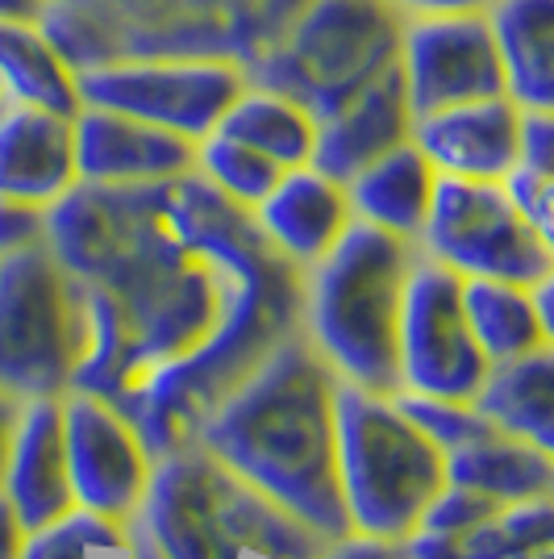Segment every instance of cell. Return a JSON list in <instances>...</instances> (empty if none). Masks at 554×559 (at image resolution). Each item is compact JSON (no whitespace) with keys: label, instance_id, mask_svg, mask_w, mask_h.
Wrapping results in <instances>:
<instances>
[{"label":"cell","instance_id":"6da1fadb","mask_svg":"<svg viewBox=\"0 0 554 559\" xmlns=\"http://www.w3.org/2000/svg\"><path fill=\"white\" fill-rule=\"evenodd\" d=\"M47 247L80 284L71 393L100 396L167 455L254 364L301 330V267L251 210L188 171L162 185H75L47 205Z\"/></svg>","mask_w":554,"mask_h":559},{"label":"cell","instance_id":"7a4b0ae2","mask_svg":"<svg viewBox=\"0 0 554 559\" xmlns=\"http://www.w3.org/2000/svg\"><path fill=\"white\" fill-rule=\"evenodd\" d=\"M334 368L292 330L196 421L188 443L338 543L350 522L334 464Z\"/></svg>","mask_w":554,"mask_h":559},{"label":"cell","instance_id":"3957f363","mask_svg":"<svg viewBox=\"0 0 554 559\" xmlns=\"http://www.w3.org/2000/svg\"><path fill=\"white\" fill-rule=\"evenodd\" d=\"M413 255V242L350 222L301 272V334L338 380L396 393V318Z\"/></svg>","mask_w":554,"mask_h":559},{"label":"cell","instance_id":"277c9868","mask_svg":"<svg viewBox=\"0 0 554 559\" xmlns=\"http://www.w3.org/2000/svg\"><path fill=\"white\" fill-rule=\"evenodd\" d=\"M334 464L350 535L400 538L417 531L425 501L442 489V451L396 409L393 393L350 380L334 389Z\"/></svg>","mask_w":554,"mask_h":559},{"label":"cell","instance_id":"5b68a950","mask_svg":"<svg viewBox=\"0 0 554 559\" xmlns=\"http://www.w3.org/2000/svg\"><path fill=\"white\" fill-rule=\"evenodd\" d=\"M396 29L400 22L380 0H301L279 34L246 59V75L297 96L322 117L393 68Z\"/></svg>","mask_w":554,"mask_h":559},{"label":"cell","instance_id":"8992f818","mask_svg":"<svg viewBox=\"0 0 554 559\" xmlns=\"http://www.w3.org/2000/svg\"><path fill=\"white\" fill-rule=\"evenodd\" d=\"M84 355L80 284L47 242L0 259V389L22 401L68 396Z\"/></svg>","mask_w":554,"mask_h":559},{"label":"cell","instance_id":"52a82bcc","mask_svg":"<svg viewBox=\"0 0 554 559\" xmlns=\"http://www.w3.org/2000/svg\"><path fill=\"white\" fill-rule=\"evenodd\" d=\"M246 63L221 50H130L80 71V105L113 109L196 142L217 130Z\"/></svg>","mask_w":554,"mask_h":559},{"label":"cell","instance_id":"ba28073f","mask_svg":"<svg viewBox=\"0 0 554 559\" xmlns=\"http://www.w3.org/2000/svg\"><path fill=\"white\" fill-rule=\"evenodd\" d=\"M413 247L459 280H508L530 288L554 276V242L513 210L501 180L438 176Z\"/></svg>","mask_w":554,"mask_h":559},{"label":"cell","instance_id":"9c48e42d","mask_svg":"<svg viewBox=\"0 0 554 559\" xmlns=\"http://www.w3.org/2000/svg\"><path fill=\"white\" fill-rule=\"evenodd\" d=\"M462 280L434 259L413 255L396 318V389L471 401L487 372L459 301Z\"/></svg>","mask_w":554,"mask_h":559},{"label":"cell","instance_id":"30bf717a","mask_svg":"<svg viewBox=\"0 0 554 559\" xmlns=\"http://www.w3.org/2000/svg\"><path fill=\"white\" fill-rule=\"evenodd\" d=\"M393 71L413 117L501 93V68L484 13H438L400 22Z\"/></svg>","mask_w":554,"mask_h":559},{"label":"cell","instance_id":"8fae6325","mask_svg":"<svg viewBox=\"0 0 554 559\" xmlns=\"http://www.w3.org/2000/svg\"><path fill=\"white\" fill-rule=\"evenodd\" d=\"M63 451H68L71 501L113 522H130L150 480V451L138 430L100 396H63Z\"/></svg>","mask_w":554,"mask_h":559},{"label":"cell","instance_id":"7c38bea8","mask_svg":"<svg viewBox=\"0 0 554 559\" xmlns=\"http://www.w3.org/2000/svg\"><path fill=\"white\" fill-rule=\"evenodd\" d=\"M138 513L142 531L155 538L162 559H242V547L217 510L213 455L205 447L180 443L155 455Z\"/></svg>","mask_w":554,"mask_h":559},{"label":"cell","instance_id":"4fadbf2b","mask_svg":"<svg viewBox=\"0 0 554 559\" xmlns=\"http://www.w3.org/2000/svg\"><path fill=\"white\" fill-rule=\"evenodd\" d=\"M75 142V180L100 188L162 185L192 171V142L146 126L138 117L80 105L71 114Z\"/></svg>","mask_w":554,"mask_h":559},{"label":"cell","instance_id":"5bb4252c","mask_svg":"<svg viewBox=\"0 0 554 559\" xmlns=\"http://www.w3.org/2000/svg\"><path fill=\"white\" fill-rule=\"evenodd\" d=\"M521 109L505 93L417 114L409 142L450 180H501L517 164Z\"/></svg>","mask_w":554,"mask_h":559},{"label":"cell","instance_id":"9a60e30c","mask_svg":"<svg viewBox=\"0 0 554 559\" xmlns=\"http://www.w3.org/2000/svg\"><path fill=\"white\" fill-rule=\"evenodd\" d=\"M251 222L279 259L304 272L342 238L354 217L347 188L313 164H301L279 171L276 185L251 205Z\"/></svg>","mask_w":554,"mask_h":559},{"label":"cell","instance_id":"2e32d148","mask_svg":"<svg viewBox=\"0 0 554 559\" xmlns=\"http://www.w3.org/2000/svg\"><path fill=\"white\" fill-rule=\"evenodd\" d=\"M0 492L22 531H38L75 506L63 451V396H34L22 405L0 472Z\"/></svg>","mask_w":554,"mask_h":559},{"label":"cell","instance_id":"e0dca14e","mask_svg":"<svg viewBox=\"0 0 554 559\" xmlns=\"http://www.w3.org/2000/svg\"><path fill=\"white\" fill-rule=\"evenodd\" d=\"M409 126H413V109L400 93L396 71H380L375 80H368L363 88H354L317 117L309 164L334 176L338 185H347L359 167L409 142Z\"/></svg>","mask_w":554,"mask_h":559},{"label":"cell","instance_id":"ac0fdd59","mask_svg":"<svg viewBox=\"0 0 554 559\" xmlns=\"http://www.w3.org/2000/svg\"><path fill=\"white\" fill-rule=\"evenodd\" d=\"M75 185L71 117L0 100V197L47 210Z\"/></svg>","mask_w":554,"mask_h":559},{"label":"cell","instance_id":"d6986e66","mask_svg":"<svg viewBox=\"0 0 554 559\" xmlns=\"http://www.w3.org/2000/svg\"><path fill=\"white\" fill-rule=\"evenodd\" d=\"M484 25L501 68V93L517 109H551L554 0H487Z\"/></svg>","mask_w":554,"mask_h":559},{"label":"cell","instance_id":"ffe728a7","mask_svg":"<svg viewBox=\"0 0 554 559\" xmlns=\"http://www.w3.org/2000/svg\"><path fill=\"white\" fill-rule=\"evenodd\" d=\"M342 188H347L354 222L417 242L430 201H434V188H438V171L425 164V155L413 142H400L380 159H371L368 167H359Z\"/></svg>","mask_w":554,"mask_h":559},{"label":"cell","instance_id":"44dd1931","mask_svg":"<svg viewBox=\"0 0 554 559\" xmlns=\"http://www.w3.org/2000/svg\"><path fill=\"white\" fill-rule=\"evenodd\" d=\"M471 409L501 435L554 451V355L551 347L487 364Z\"/></svg>","mask_w":554,"mask_h":559},{"label":"cell","instance_id":"7402d4cb","mask_svg":"<svg viewBox=\"0 0 554 559\" xmlns=\"http://www.w3.org/2000/svg\"><path fill=\"white\" fill-rule=\"evenodd\" d=\"M442 472L450 485L480 492L496 506H513L526 497H551L554 489V451L487 430L471 443L442 455Z\"/></svg>","mask_w":554,"mask_h":559},{"label":"cell","instance_id":"603a6c76","mask_svg":"<svg viewBox=\"0 0 554 559\" xmlns=\"http://www.w3.org/2000/svg\"><path fill=\"white\" fill-rule=\"evenodd\" d=\"M0 100L63 117L80 109V71L38 22L0 25Z\"/></svg>","mask_w":554,"mask_h":559},{"label":"cell","instance_id":"cb8c5ba5","mask_svg":"<svg viewBox=\"0 0 554 559\" xmlns=\"http://www.w3.org/2000/svg\"><path fill=\"white\" fill-rule=\"evenodd\" d=\"M217 130H226L230 139L246 142L263 159L276 167H301L313 155V134H317V117L297 96L279 93L272 84H258L246 75V84L238 88L230 109L221 114Z\"/></svg>","mask_w":554,"mask_h":559},{"label":"cell","instance_id":"d4e9b609","mask_svg":"<svg viewBox=\"0 0 554 559\" xmlns=\"http://www.w3.org/2000/svg\"><path fill=\"white\" fill-rule=\"evenodd\" d=\"M459 301L467 330L487 364H505L517 355H530L554 343V334L542 326L533 297L526 284L508 280H462Z\"/></svg>","mask_w":554,"mask_h":559},{"label":"cell","instance_id":"484cf974","mask_svg":"<svg viewBox=\"0 0 554 559\" xmlns=\"http://www.w3.org/2000/svg\"><path fill=\"white\" fill-rule=\"evenodd\" d=\"M192 171H196L217 197H226L233 205L251 210L254 201L276 185V176L284 167H276L272 159H263L246 142L230 139L226 130H208L205 139L192 142Z\"/></svg>","mask_w":554,"mask_h":559},{"label":"cell","instance_id":"4316f807","mask_svg":"<svg viewBox=\"0 0 554 559\" xmlns=\"http://www.w3.org/2000/svg\"><path fill=\"white\" fill-rule=\"evenodd\" d=\"M125 538H130L125 522L71 506L63 518H55L38 531H25L17 559H121Z\"/></svg>","mask_w":554,"mask_h":559},{"label":"cell","instance_id":"83f0119b","mask_svg":"<svg viewBox=\"0 0 554 559\" xmlns=\"http://www.w3.org/2000/svg\"><path fill=\"white\" fill-rule=\"evenodd\" d=\"M396 409L405 414V418L413 421L417 430L430 439V443L438 447L442 455L446 451H455V447L471 443V439H480L487 435L492 426H487L475 409H471V401H450V396H425V393H409V389H396L393 393Z\"/></svg>","mask_w":554,"mask_h":559},{"label":"cell","instance_id":"f1b7e54d","mask_svg":"<svg viewBox=\"0 0 554 559\" xmlns=\"http://www.w3.org/2000/svg\"><path fill=\"white\" fill-rule=\"evenodd\" d=\"M496 501H487L480 492L462 489V485H450V480H442V489L425 501V510L417 518V526L421 531H438V535H462V531H471V526H480L487 518H496Z\"/></svg>","mask_w":554,"mask_h":559},{"label":"cell","instance_id":"f546056e","mask_svg":"<svg viewBox=\"0 0 554 559\" xmlns=\"http://www.w3.org/2000/svg\"><path fill=\"white\" fill-rule=\"evenodd\" d=\"M501 188L513 201V210L521 213L542 238L554 242V171H533V167L513 164L501 176Z\"/></svg>","mask_w":554,"mask_h":559},{"label":"cell","instance_id":"4dcf8cb0","mask_svg":"<svg viewBox=\"0 0 554 559\" xmlns=\"http://www.w3.org/2000/svg\"><path fill=\"white\" fill-rule=\"evenodd\" d=\"M496 522L508 535L513 551L521 547H546L554 543V506L551 497H526V501H513L496 510Z\"/></svg>","mask_w":554,"mask_h":559},{"label":"cell","instance_id":"1f68e13d","mask_svg":"<svg viewBox=\"0 0 554 559\" xmlns=\"http://www.w3.org/2000/svg\"><path fill=\"white\" fill-rule=\"evenodd\" d=\"M47 242V210L0 197V259Z\"/></svg>","mask_w":554,"mask_h":559},{"label":"cell","instance_id":"d6a6232c","mask_svg":"<svg viewBox=\"0 0 554 559\" xmlns=\"http://www.w3.org/2000/svg\"><path fill=\"white\" fill-rule=\"evenodd\" d=\"M517 164L533 171H554V117L551 109H521Z\"/></svg>","mask_w":554,"mask_h":559},{"label":"cell","instance_id":"836d02e7","mask_svg":"<svg viewBox=\"0 0 554 559\" xmlns=\"http://www.w3.org/2000/svg\"><path fill=\"white\" fill-rule=\"evenodd\" d=\"M455 547H459V559H508L513 556V543H508V535L501 531L496 518H487V522H480V526H471V531L455 535Z\"/></svg>","mask_w":554,"mask_h":559},{"label":"cell","instance_id":"e575fe53","mask_svg":"<svg viewBox=\"0 0 554 559\" xmlns=\"http://www.w3.org/2000/svg\"><path fill=\"white\" fill-rule=\"evenodd\" d=\"M396 22L409 17H438V13H484L487 0H380Z\"/></svg>","mask_w":554,"mask_h":559},{"label":"cell","instance_id":"d590c367","mask_svg":"<svg viewBox=\"0 0 554 559\" xmlns=\"http://www.w3.org/2000/svg\"><path fill=\"white\" fill-rule=\"evenodd\" d=\"M317 559H405L396 543H384V538H368V535H347L338 543H325V551Z\"/></svg>","mask_w":554,"mask_h":559},{"label":"cell","instance_id":"8d00e7d4","mask_svg":"<svg viewBox=\"0 0 554 559\" xmlns=\"http://www.w3.org/2000/svg\"><path fill=\"white\" fill-rule=\"evenodd\" d=\"M22 522H17V513L13 506L4 501V492H0V559H17L22 556Z\"/></svg>","mask_w":554,"mask_h":559},{"label":"cell","instance_id":"74e56055","mask_svg":"<svg viewBox=\"0 0 554 559\" xmlns=\"http://www.w3.org/2000/svg\"><path fill=\"white\" fill-rule=\"evenodd\" d=\"M22 396H13L9 389H0V472H4V455H9V439H13V426L22 418Z\"/></svg>","mask_w":554,"mask_h":559},{"label":"cell","instance_id":"f35d334b","mask_svg":"<svg viewBox=\"0 0 554 559\" xmlns=\"http://www.w3.org/2000/svg\"><path fill=\"white\" fill-rule=\"evenodd\" d=\"M50 0H0V25H22V22H43Z\"/></svg>","mask_w":554,"mask_h":559},{"label":"cell","instance_id":"ab89813d","mask_svg":"<svg viewBox=\"0 0 554 559\" xmlns=\"http://www.w3.org/2000/svg\"><path fill=\"white\" fill-rule=\"evenodd\" d=\"M121 559H162V551L155 547V538L138 526V531H130V538H125V556Z\"/></svg>","mask_w":554,"mask_h":559},{"label":"cell","instance_id":"60d3db41","mask_svg":"<svg viewBox=\"0 0 554 559\" xmlns=\"http://www.w3.org/2000/svg\"><path fill=\"white\" fill-rule=\"evenodd\" d=\"M508 559H554V543H546V547H521V551H513Z\"/></svg>","mask_w":554,"mask_h":559}]
</instances>
